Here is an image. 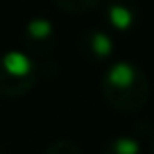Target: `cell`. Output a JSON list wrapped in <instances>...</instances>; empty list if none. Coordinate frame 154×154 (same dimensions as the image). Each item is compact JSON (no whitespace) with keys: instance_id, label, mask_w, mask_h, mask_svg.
I'll use <instances>...</instances> for the list:
<instances>
[{"instance_id":"1","label":"cell","mask_w":154,"mask_h":154,"mask_svg":"<svg viewBox=\"0 0 154 154\" xmlns=\"http://www.w3.org/2000/svg\"><path fill=\"white\" fill-rule=\"evenodd\" d=\"M100 93L104 102L118 113H138L149 100V79L134 61H113L100 79Z\"/></svg>"},{"instance_id":"2","label":"cell","mask_w":154,"mask_h":154,"mask_svg":"<svg viewBox=\"0 0 154 154\" xmlns=\"http://www.w3.org/2000/svg\"><path fill=\"white\" fill-rule=\"evenodd\" d=\"M38 66L25 50H7L0 54V97L18 100L38 82Z\"/></svg>"},{"instance_id":"3","label":"cell","mask_w":154,"mask_h":154,"mask_svg":"<svg viewBox=\"0 0 154 154\" xmlns=\"http://www.w3.org/2000/svg\"><path fill=\"white\" fill-rule=\"evenodd\" d=\"M23 43L29 57H50L57 45V29L54 23L43 16L29 18L23 27Z\"/></svg>"},{"instance_id":"4","label":"cell","mask_w":154,"mask_h":154,"mask_svg":"<svg viewBox=\"0 0 154 154\" xmlns=\"http://www.w3.org/2000/svg\"><path fill=\"white\" fill-rule=\"evenodd\" d=\"M79 50L91 61H106V59L113 57L116 41L109 32H104L100 27H91L86 32H82V36H79Z\"/></svg>"},{"instance_id":"5","label":"cell","mask_w":154,"mask_h":154,"mask_svg":"<svg viewBox=\"0 0 154 154\" xmlns=\"http://www.w3.org/2000/svg\"><path fill=\"white\" fill-rule=\"evenodd\" d=\"M106 20L116 32H131L138 25V11L131 2L125 0H106Z\"/></svg>"},{"instance_id":"6","label":"cell","mask_w":154,"mask_h":154,"mask_svg":"<svg viewBox=\"0 0 154 154\" xmlns=\"http://www.w3.org/2000/svg\"><path fill=\"white\" fill-rule=\"evenodd\" d=\"M100 154H143V143L140 138L129 134H120L109 138L104 145H102Z\"/></svg>"},{"instance_id":"7","label":"cell","mask_w":154,"mask_h":154,"mask_svg":"<svg viewBox=\"0 0 154 154\" xmlns=\"http://www.w3.org/2000/svg\"><path fill=\"white\" fill-rule=\"evenodd\" d=\"M57 9L66 11V14H88V11L97 9V7L106 5V0H50Z\"/></svg>"},{"instance_id":"8","label":"cell","mask_w":154,"mask_h":154,"mask_svg":"<svg viewBox=\"0 0 154 154\" xmlns=\"http://www.w3.org/2000/svg\"><path fill=\"white\" fill-rule=\"evenodd\" d=\"M43 154H84V152H82V147H79L75 140H70V138H57V140H52V143L45 147Z\"/></svg>"},{"instance_id":"9","label":"cell","mask_w":154,"mask_h":154,"mask_svg":"<svg viewBox=\"0 0 154 154\" xmlns=\"http://www.w3.org/2000/svg\"><path fill=\"white\" fill-rule=\"evenodd\" d=\"M152 154H154V140H152Z\"/></svg>"},{"instance_id":"10","label":"cell","mask_w":154,"mask_h":154,"mask_svg":"<svg viewBox=\"0 0 154 154\" xmlns=\"http://www.w3.org/2000/svg\"><path fill=\"white\" fill-rule=\"evenodd\" d=\"M0 154H2V152H0Z\"/></svg>"}]
</instances>
